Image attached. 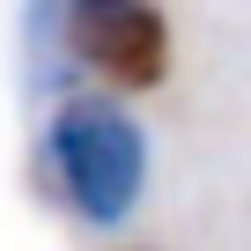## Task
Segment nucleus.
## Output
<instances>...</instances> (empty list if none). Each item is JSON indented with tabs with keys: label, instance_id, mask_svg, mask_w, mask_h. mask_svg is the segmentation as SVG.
<instances>
[{
	"label": "nucleus",
	"instance_id": "nucleus-1",
	"mask_svg": "<svg viewBox=\"0 0 251 251\" xmlns=\"http://www.w3.org/2000/svg\"><path fill=\"white\" fill-rule=\"evenodd\" d=\"M37 170L74 222L118 229L148 192V126L111 89H67L37 133Z\"/></svg>",
	"mask_w": 251,
	"mask_h": 251
},
{
	"label": "nucleus",
	"instance_id": "nucleus-2",
	"mask_svg": "<svg viewBox=\"0 0 251 251\" xmlns=\"http://www.w3.org/2000/svg\"><path fill=\"white\" fill-rule=\"evenodd\" d=\"M37 45H52L59 96L74 81L141 96L170 74V15L155 0H37Z\"/></svg>",
	"mask_w": 251,
	"mask_h": 251
}]
</instances>
